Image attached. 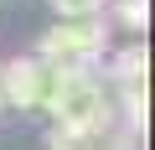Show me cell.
I'll return each instance as SVG.
<instances>
[{
    "label": "cell",
    "instance_id": "5",
    "mask_svg": "<svg viewBox=\"0 0 155 150\" xmlns=\"http://www.w3.org/2000/svg\"><path fill=\"white\" fill-rule=\"evenodd\" d=\"M52 11H57L62 21H78V16H98L104 0H52Z\"/></svg>",
    "mask_w": 155,
    "mask_h": 150
},
{
    "label": "cell",
    "instance_id": "3",
    "mask_svg": "<svg viewBox=\"0 0 155 150\" xmlns=\"http://www.w3.org/2000/svg\"><path fill=\"white\" fill-rule=\"evenodd\" d=\"M47 93V62L41 57H16L0 67V104L11 109H41Z\"/></svg>",
    "mask_w": 155,
    "mask_h": 150
},
{
    "label": "cell",
    "instance_id": "6",
    "mask_svg": "<svg viewBox=\"0 0 155 150\" xmlns=\"http://www.w3.org/2000/svg\"><path fill=\"white\" fill-rule=\"evenodd\" d=\"M52 150H93V135H83V129H52Z\"/></svg>",
    "mask_w": 155,
    "mask_h": 150
},
{
    "label": "cell",
    "instance_id": "8",
    "mask_svg": "<svg viewBox=\"0 0 155 150\" xmlns=\"http://www.w3.org/2000/svg\"><path fill=\"white\" fill-rule=\"evenodd\" d=\"M0 109H5V104H0Z\"/></svg>",
    "mask_w": 155,
    "mask_h": 150
},
{
    "label": "cell",
    "instance_id": "4",
    "mask_svg": "<svg viewBox=\"0 0 155 150\" xmlns=\"http://www.w3.org/2000/svg\"><path fill=\"white\" fill-rule=\"evenodd\" d=\"M114 72L124 78V93H145V52H140V47H129V52H119V62H114Z\"/></svg>",
    "mask_w": 155,
    "mask_h": 150
},
{
    "label": "cell",
    "instance_id": "2",
    "mask_svg": "<svg viewBox=\"0 0 155 150\" xmlns=\"http://www.w3.org/2000/svg\"><path fill=\"white\" fill-rule=\"evenodd\" d=\"M109 47V26L98 16H78V21H57L52 31H41V62L47 67H93Z\"/></svg>",
    "mask_w": 155,
    "mask_h": 150
},
{
    "label": "cell",
    "instance_id": "7",
    "mask_svg": "<svg viewBox=\"0 0 155 150\" xmlns=\"http://www.w3.org/2000/svg\"><path fill=\"white\" fill-rule=\"evenodd\" d=\"M119 16H124L129 26H145V21H150V5H145V0H119Z\"/></svg>",
    "mask_w": 155,
    "mask_h": 150
},
{
    "label": "cell",
    "instance_id": "1",
    "mask_svg": "<svg viewBox=\"0 0 155 150\" xmlns=\"http://www.w3.org/2000/svg\"><path fill=\"white\" fill-rule=\"evenodd\" d=\"M41 109H52L57 129L98 135V124H104V88L93 78V67H47Z\"/></svg>",
    "mask_w": 155,
    "mask_h": 150
}]
</instances>
